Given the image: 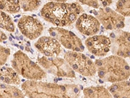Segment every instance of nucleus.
<instances>
[{"mask_svg": "<svg viewBox=\"0 0 130 98\" xmlns=\"http://www.w3.org/2000/svg\"><path fill=\"white\" fill-rule=\"evenodd\" d=\"M84 12L78 3L48 2L41 9V16L57 27L69 26L77 20V16Z\"/></svg>", "mask_w": 130, "mask_h": 98, "instance_id": "obj_1", "label": "nucleus"}, {"mask_svg": "<svg viewBox=\"0 0 130 98\" xmlns=\"http://www.w3.org/2000/svg\"><path fill=\"white\" fill-rule=\"evenodd\" d=\"M48 31L52 37L57 39L65 48L72 49L77 52L84 51L85 47L81 39L72 31L60 27L51 28Z\"/></svg>", "mask_w": 130, "mask_h": 98, "instance_id": "obj_2", "label": "nucleus"}, {"mask_svg": "<svg viewBox=\"0 0 130 98\" xmlns=\"http://www.w3.org/2000/svg\"><path fill=\"white\" fill-rule=\"evenodd\" d=\"M97 12V19L106 30H120L125 26L124 16L109 7H100Z\"/></svg>", "mask_w": 130, "mask_h": 98, "instance_id": "obj_3", "label": "nucleus"}, {"mask_svg": "<svg viewBox=\"0 0 130 98\" xmlns=\"http://www.w3.org/2000/svg\"><path fill=\"white\" fill-rule=\"evenodd\" d=\"M18 27L22 33L31 40L38 38L44 29L40 21L31 16H22L18 21Z\"/></svg>", "mask_w": 130, "mask_h": 98, "instance_id": "obj_4", "label": "nucleus"}, {"mask_svg": "<svg viewBox=\"0 0 130 98\" xmlns=\"http://www.w3.org/2000/svg\"><path fill=\"white\" fill-rule=\"evenodd\" d=\"M112 38L111 46L117 48V55L121 57H130V33L117 30L115 32L110 33Z\"/></svg>", "mask_w": 130, "mask_h": 98, "instance_id": "obj_5", "label": "nucleus"}, {"mask_svg": "<svg viewBox=\"0 0 130 98\" xmlns=\"http://www.w3.org/2000/svg\"><path fill=\"white\" fill-rule=\"evenodd\" d=\"M75 27L81 33L87 36H93L99 31L100 22L94 16L83 13L75 22Z\"/></svg>", "mask_w": 130, "mask_h": 98, "instance_id": "obj_6", "label": "nucleus"}, {"mask_svg": "<svg viewBox=\"0 0 130 98\" xmlns=\"http://www.w3.org/2000/svg\"><path fill=\"white\" fill-rule=\"evenodd\" d=\"M87 47L90 52L96 56H104L107 53L111 46L109 38L103 35H93L85 41Z\"/></svg>", "mask_w": 130, "mask_h": 98, "instance_id": "obj_7", "label": "nucleus"}, {"mask_svg": "<svg viewBox=\"0 0 130 98\" xmlns=\"http://www.w3.org/2000/svg\"><path fill=\"white\" fill-rule=\"evenodd\" d=\"M35 46L47 56L58 54L61 51L60 43L52 37H40L35 43Z\"/></svg>", "mask_w": 130, "mask_h": 98, "instance_id": "obj_8", "label": "nucleus"}, {"mask_svg": "<svg viewBox=\"0 0 130 98\" xmlns=\"http://www.w3.org/2000/svg\"><path fill=\"white\" fill-rule=\"evenodd\" d=\"M83 54H77L75 52H68L67 55L69 56L73 59H74V62L72 64V67L74 69L77 70V71L81 73H84L86 70L88 72L92 73L90 70H89L88 67H92L93 66V63L90 59H84L82 56Z\"/></svg>", "mask_w": 130, "mask_h": 98, "instance_id": "obj_9", "label": "nucleus"}, {"mask_svg": "<svg viewBox=\"0 0 130 98\" xmlns=\"http://www.w3.org/2000/svg\"><path fill=\"white\" fill-rule=\"evenodd\" d=\"M115 92H118L115 94V98H130V81H126L118 84H114L112 86Z\"/></svg>", "mask_w": 130, "mask_h": 98, "instance_id": "obj_10", "label": "nucleus"}, {"mask_svg": "<svg viewBox=\"0 0 130 98\" xmlns=\"http://www.w3.org/2000/svg\"><path fill=\"white\" fill-rule=\"evenodd\" d=\"M2 10L9 13H16L20 10L19 0H1L0 2Z\"/></svg>", "mask_w": 130, "mask_h": 98, "instance_id": "obj_11", "label": "nucleus"}, {"mask_svg": "<svg viewBox=\"0 0 130 98\" xmlns=\"http://www.w3.org/2000/svg\"><path fill=\"white\" fill-rule=\"evenodd\" d=\"M0 26H1V28L6 31H10V32H13L15 30L14 25L10 16L7 15L4 11H2V10L1 11Z\"/></svg>", "mask_w": 130, "mask_h": 98, "instance_id": "obj_12", "label": "nucleus"}, {"mask_svg": "<svg viewBox=\"0 0 130 98\" xmlns=\"http://www.w3.org/2000/svg\"><path fill=\"white\" fill-rule=\"evenodd\" d=\"M21 7L24 11L37 10L40 5V0H19Z\"/></svg>", "mask_w": 130, "mask_h": 98, "instance_id": "obj_13", "label": "nucleus"}, {"mask_svg": "<svg viewBox=\"0 0 130 98\" xmlns=\"http://www.w3.org/2000/svg\"><path fill=\"white\" fill-rule=\"evenodd\" d=\"M117 12L124 16H130V0H118Z\"/></svg>", "mask_w": 130, "mask_h": 98, "instance_id": "obj_14", "label": "nucleus"}, {"mask_svg": "<svg viewBox=\"0 0 130 98\" xmlns=\"http://www.w3.org/2000/svg\"><path fill=\"white\" fill-rule=\"evenodd\" d=\"M80 3L84 5H87L88 6L92 7L95 9H99L102 4L104 7L109 6L112 3V0H76Z\"/></svg>", "mask_w": 130, "mask_h": 98, "instance_id": "obj_15", "label": "nucleus"}, {"mask_svg": "<svg viewBox=\"0 0 130 98\" xmlns=\"http://www.w3.org/2000/svg\"><path fill=\"white\" fill-rule=\"evenodd\" d=\"M49 1H52V2H61V3H65V2H67V0H49Z\"/></svg>", "mask_w": 130, "mask_h": 98, "instance_id": "obj_16", "label": "nucleus"}, {"mask_svg": "<svg viewBox=\"0 0 130 98\" xmlns=\"http://www.w3.org/2000/svg\"><path fill=\"white\" fill-rule=\"evenodd\" d=\"M1 38H2V39H3V40H6L7 36L5 35V33H3L2 32V34H1Z\"/></svg>", "mask_w": 130, "mask_h": 98, "instance_id": "obj_17", "label": "nucleus"}, {"mask_svg": "<svg viewBox=\"0 0 130 98\" xmlns=\"http://www.w3.org/2000/svg\"><path fill=\"white\" fill-rule=\"evenodd\" d=\"M74 92H75V93H77V92H79V90L77 89V88H74Z\"/></svg>", "mask_w": 130, "mask_h": 98, "instance_id": "obj_18", "label": "nucleus"}, {"mask_svg": "<svg viewBox=\"0 0 130 98\" xmlns=\"http://www.w3.org/2000/svg\"><path fill=\"white\" fill-rule=\"evenodd\" d=\"M55 80V82H57V81H58V79H55V80Z\"/></svg>", "mask_w": 130, "mask_h": 98, "instance_id": "obj_19", "label": "nucleus"}, {"mask_svg": "<svg viewBox=\"0 0 130 98\" xmlns=\"http://www.w3.org/2000/svg\"><path fill=\"white\" fill-rule=\"evenodd\" d=\"M100 82H101V83H103V81H102V80H100Z\"/></svg>", "mask_w": 130, "mask_h": 98, "instance_id": "obj_20", "label": "nucleus"}, {"mask_svg": "<svg viewBox=\"0 0 130 98\" xmlns=\"http://www.w3.org/2000/svg\"><path fill=\"white\" fill-rule=\"evenodd\" d=\"M91 58H92V59H93V58H94V56H92Z\"/></svg>", "mask_w": 130, "mask_h": 98, "instance_id": "obj_21", "label": "nucleus"}, {"mask_svg": "<svg viewBox=\"0 0 130 98\" xmlns=\"http://www.w3.org/2000/svg\"><path fill=\"white\" fill-rule=\"evenodd\" d=\"M20 48H22V50H23V49H24V47H23V46H20Z\"/></svg>", "mask_w": 130, "mask_h": 98, "instance_id": "obj_22", "label": "nucleus"}]
</instances>
